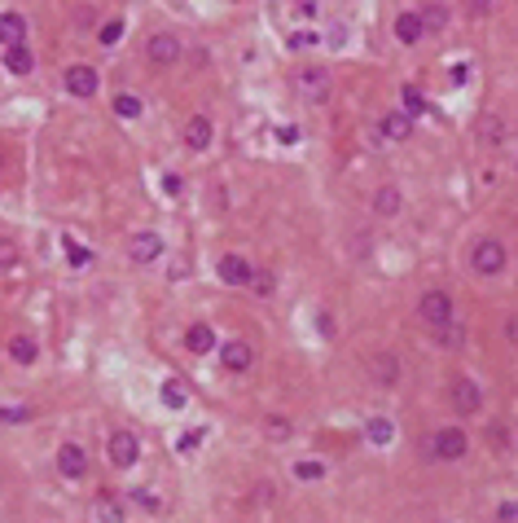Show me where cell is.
Here are the masks:
<instances>
[{
    "mask_svg": "<svg viewBox=\"0 0 518 523\" xmlns=\"http://www.w3.org/2000/svg\"><path fill=\"white\" fill-rule=\"evenodd\" d=\"M57 470L66 480H79V475H88V449L75 444V440H66V444L57 449Z\"/></svg>",
    "mask_w": 518,
    "mask_h": 523,
    "instance_id": "cell-6",
    "label": "cell"
},
{
    "mask_svg": "<svg viewBox=\"0 0 518 523\" xmlns=\"http://www.w3.org/2000/svg\"><path fill=\"white\" fill-rule=\"evenodd\" d=\"M483 137H488L492 145H496L500 137H505V128H500V119H496V114H488V119H483Z\"/></svg>",
    "mask_w": 518,
    "mask_h": 523,
    "instance_id": "cell-33",
    "label": "cell"
},
{
    "mask_svg": "<svg viewBox=\"0 0 518 523\" xmlns=\"http://www.w3.org/2000/svg\"><path fill=\"white\" fill-rule=\"evenodd\" d=\"M0 255H5V273L18 264V255H13V242H5V247H0Z\"/></svg>",
    "mask_w": 518,
    "mask_h": 523,
    "instance_id": "cell-41",
    "label": "cell"
},
{
    "mask_svg": "<svg viewBox=\"0 0 518 523\" xmlns=\"http://www.w3.org/2000/svg\"><path fill=\"white\" fill-rule=\"evenodd\" d=\"M163 189L176 198V193H180V176H176V172H167V176H163Z\"/></svg>",
    "mask_w": 518,
    "mask_h": 523,
    "instance_id": "cell-39",
    "label": "cell"
},
{
    "mask_svg": "<svg viewBox=\"0 0 518 523\" xmlns=\"http://www.w3.org/2000/svg\"><path fill=\"white\" fill-rule=\"evenodd\" d=\"M294 13H299V18H316V13H321V5H312V0H304V5H299Z\"/></svg>",
    "mask_w": 518,
    "mask_h": 523,
    "instance_id": "cell-40",
    "label": "cell"
},
{
    "mask_svg": "<svg viewBox=\"0 0 518 523\" xmlns=\"http://www.w3.org/2000/svg\"><path fill=\"white\" fill-rule=\"evenodd\" d=\"M264 431H268V440H277V444H281V440H290V435H294L290 418H281V414H268V418H264Z\"/></svg>",
    "mask_w": 518,
    "mask_h": 523,
    "instance_id": "cell-25",
    "label": "cell"
},
{
    "mask_svg": "<svg viewBox=\"0 0 518 523\" xmlns=\"http://www.w3.org/2000/svg\"><path fill=\"white\" fill-rule=\"evenodd\" d=\"M409 133H413V114H409V110H391V114H382V137L404 141Z\"/></svg>",
    "mask_w": 518,
    "mask_h": 523,
    "instance_id": "cell-16",
    "label": "cell"
},
{
    "mask_svg": "<svg viewBox=\"0 0 518 523\" xmlns=\"http://www.w3.org/2000/svg\"><path fill=\"white\" fill-rule=\"evenodd\" d=\"M294 475H299V480H321L325 466L316 462V457H308V462H294Z\"/></svg>",
    "mask_w": 518,
    "mask_h": 523,
    "instance_id": "cell-30",
    "label": "cell"
},
{
    "mask_svg": "<svg viewBox=\"0 0 518 523\" xmlns=\"http://www.w3.org/2000/svg\"><path fill=\"white\" fill-rule=\"evenodd\" d=\"M62 247H66V255H71V264L75 269H83V264H93V251H83L75 238H62Z\"/></svg>",
    "mask_w": 518,
    "mask_h": 523,
    "instance_id": "cell-28",
    "label": "cell"
},
{
    "mask_svg": "<svg viewBox=\"0 0 518 523\" xmlns=\"http://www.w3.org/2000/svg\"><path fill=\"white\" fill-rule=\"evenodd\" d=\"M185 348H189L193 356L211 352V348H215V330H211V325H189V334H185Z\"/></svg>",
    "mask_w": 518,
    "mask_h": 523,
    "instance_id": "cell-20",
    "label": "cell"
},
{
    "mask_svg": "<svg viewBox=\"0 0 518 523\" xmlns=\"http://www.w3.org/2000/svg\"><path fill=\"white\" fill-rule=\"evenodd\" d=\"M145 57L154 62V67H172V62L180 57V40L172 36V31H158V36H149V44H145Z\"/></svg>",
    "mask_w": 518,
    "mask_h": 523,
    "instance_id": "cell-8",
    "label": "cell"
},
{
    "mask_svg": "<svg viewBox=\"0 0 518 523\" xmlns=\"http://www.w3.org/2000/svg\"><path fill=\"white\" fill-rule=\"evenodd\" d=\"M364 435H369L378 449H387L391 440H395V422H391V418H382V414H374L369 422H364Z\"/></svg>",
    "mask_w": 518,
    "mask_h": 523,
    "instance_id": "cell-18",
    "label": "cell"
},
{
    "mask_svg": "<svg viewBox=\"0 0 518 523\" xmlns=\"http://www.w3.org/2000/svg\"><path fill=\"white\" fill-rule=\"evenodd\" d=\"M158 396H163L167 409H185V405H189V391H185V383H180V379H163Z\"/></svg>",
    "mask_w": 518,
    "mask_h": 523,
    "instance_id": "cell-21",
    "label": "cell"
},
{
    "mask_svg": "<svg viewBox=\"0 0 518 523\" xmlns=\"http://www.w3.org/2000/svg\"><path fill=\"white\" fill-rule=\"evenodd\" d=\"M465 449H470V440H465L461 427H439L430 435V457H439V462H461Z\"/></svg>",
    "mask_w": 518,
    "mask_h": 523,
    "instance_id": "cell-3",
    "label": "cell"
},
{
    "mask_svg": "<svg viewBox=\"0 0 518 523\" xmlns=\"http://www.w3.org/2000/svg\"><path fill=\"white\" fill-rule=\"evenodd\" d=\"M496 519H500V523H518V501H500Z\"/></svg>",
    "mask_w": 518,
    "mask_h": 523,
    "instance_id": "cell-34",
    "label": "cell"
},
{
    "mask_svg": "<svg viewBox=\"0 0 518 523\" xmlns=\"http://www.w3.org/2000/svg\"><path fill=\"white\" fill-rule=\"evenodd\" d=\"M185 145L193 154H203L211 145V119H207V114H193V119L185 123Z\"/></svg>",
    "mask_w": 518,
    "mask_h": 523,
    "instance_id": "cell-14",
    "label": "cell"
},
{
    "mask_svg": "<svg viewBox=\"0 0 518 523\" xmlns=\"http://www.w3.org/2000/svg\"><path fill=\"white\" fill-rule=\"evenodd\" d=\"M0 36H5V48H18L22 36H27V18L13 13V9H5V13H0Z\"/></svg>",
    "mask_w": 518,
    "mask_h": 523,
    "instance_id": "cell-15",
    "label": "cell"
},
{
    "mask_svg": "<svg viewBox=\"0 0 518 523\" xmlns=\"http://www.w3.org/2000/svg\"><path fill=\"white\" fill-rule=\"evenodd\" d=\"M203 444V431H185V440H180V453H189V449H198Z\"/></svg>",
    "mask_w": 518,
    "mask_h": 523,
    "instance_id": "cell-37",
    "label": "cell"
},
{
    "mask_svg": "<svg viewBox=\"0 0 518 523\" xmlns=\"http://www.w3.org/2000/svg\"><path fill=\"white\" fill-rule=\"evenodd\" d=\"M22 418H27L22 405H5V422H9V427H13V422H22Z\"/></svg>",
    "mask_w": 518,
    "mask_h": 523,
    "instance_id": "cell-38",
    "label": "cell"
},
{
    "mask_svg": "<svg viewBox=\"0 0 518 523\" xmlns=\"http://www.w3.org/2000/svg\"><path fill=\"white\" fill-rule=\"evenodd\" d=\"M448 400H453V409H457V414L470 418L479 405H483V391H479L475 379H453V383H448Z\"/></svg>",
    "mask_w": 518,
    "mask_h": 523,
    "instance_id": "cell-4",
    "label": "cell"
},
{
    "mask_svg": "<svg viewBox=\"0 0 518 523\" xmlns=\"http://www.w3.org/2000/svg\"><path fill=\"white\" fill-rule=\"evenodd\" d=\"M119 40H123V22L110 18V22L102 27V44H119Z\"/></svg>",
    "mask_w": 518,
    "mask_h": 523,
    "instance_id": "cell-32",
    "label": "cell"
},
{
    "mask_svg": "<svg viewBox=\"0 0 518 523\" xmlns=\"http://www.w3.org/2000/svg\"><path fill=\"white\" fill-rule=\"evenodd\" d=\"M5 67L13 71V75H31V53H27V44H18V48H5Z\"/></svg>",
    "mask_w": 518,
    "mask_h": 523,
    "instance_id": "cell-22",
    "label": "cell"
},
{
    "mask_svg": "<svg viewBox=\"0 0 518 523\" xmlns=\"http://www.w3.org/2000/svg\"><path fill=\"white\" fill-rule=\"evenodd\" d=\"M273 286H277V282H273V273H255V282H250V290H255L259 299H268V295H273Z\"/></svg>",
    "mask_w": 518,
    "mask_h": 523,
    "instance_id": "cell-31",
    "label": "cell"
},
{
    "mask_svg": "<svg viewBox=\"0 0 518 523\" xmlns=\"http://www.w3.org/2000/svg\"><path fill=\"white\" fill-rule=\"evenodd\" d=\"M158 255H163V238H158V233L141 229V233L128 238V259H137V264H154Z\"/></svg>",
    "mask_w": 518,
    "mask_h": 523,
    "instance_id": "cell-7",
    "label": "cell"
},
{
    "mask_svg": "<svg viewBox=\"0 0 518 523\" xmlns=\"http://www.w3.org/2000/svg\"><path fill=\"white\" fill-rule=\"evenodd\" d=\"M422 36H426V27H422V18H417V9L395 13V40L400 44H417Z\"/></svg>",
    "mask_w": 518,
    "mask_h": 523,
    "instance_id": "cell-13",
    "label": "cell"
},
{
    "mask_svg": "<svg viewBox=\"0 0 518 523\" xmlns=\"http://www.w3.org/2000/svg\"><path fill=\"white\" fill-rule=\"evenodd\" d=\"M500 334H505L510 343H518V313H514V317H505V325H500Z\"/></svg>",
    "mask_w": 518,
    "mask_h": 523,
    "instance_id": "cell-36",
    "label": "cell"
},
{
    "mask_svg": "<svg viewBox=\"0 0 518 523\" xmlns=\"http://www.w3.org/2000/svg\"><path fill=\"white\" fill-rule=\"evenodd\" d=\"M97 523H128V510L119 501H102L97 505Z\"/></svg>",
    "mask_w": 518,
    "mask_h": 523,
    "instance_id": "cell-27",
    "label": "cell"
},
{
    "mask_svg": "<svg viewBox=\"0 0 518 523\" xmlns=\"http://www.w3.org/2000/svg\"><path fill=\"white\" fill-rule=\"evenodd\" d=\"M369 374H374V383L391 387V383L400 379V361H395L391 352H382V356H374V361H369Z\"/></svg>",
    "mask_w": 518,
    "mask_h": 523,
    "instance_id": "cell-17",
    "label": "cell"
},
{
    "mask_svg": "<svg viewBox=\"0 0 518 523\" xmlns=\"http://www.w3.org/2000/svg\"><path fill=\"white\" fill-rule=\"evenodd\" d=\"M299 93L312 97V102H325L329 97V75L321 67H308V71H299Z\"/></svg>",
    "mask_w": 518,
    "mask_h": 523,
    "instance_id": "cell-12",
    "label": "cell"
},
{
    "mask_svg": "<svg viewBox=\"0 0 518 523\" xmlns=\"http://www.w3.org/2000/svg\"><path fill=\"white\" fill-rule=\"evenodd\" d=\"M417 313H422V321L439 334V330L453 325V295H448V290H426L422 304H417Z\"/></svg>",
    "mask_w": 518,
    "mask_h": 523,
    "instance_id": "cell-2",
    "label": "cell"
},
{
    "mask_svg": "<svg viewBox=\"0 0 518 523\" xmlns=\"http://www.w3.org/2000/svg\"><path fill=\"white\" fill-rule=\"evenodd\" d=\"M277 141H286V145H294V141H299V133H294V128L286 123V128H277Z\"/></svg>",
    "mask_w": 518,
    "mask_h": 523,
    "instance_id": "cell-42",
    "label": "cell"
},
{
    "mask_svg": "<svg viewBox=\"0 0 518 523\" xmlns=\"http://www.w3.org/2000/svg\"><path fill=\"white\" fill-rule=\"evenodd\" d=\"M220 282H229V286H250V282H255V269H250V259L224 255V259H220Z\"/></svg>",
    "mask_w": 518,
    "mask_h": 523,
    "instance_id": "cell-11",
    "label": "cell"
},
{
    "mask_svg": "<svg viewBox=\"0 0 518 523\" xmlns=\"http://www.w3.org/2000/svg\"><path fill=\"white\" fill-rule=\"evenodd\" d=\"M137 501H141V505H145V510H158V505H163V501H158V497H154V493H137Z\"/></svg>",
    "mask_w": 518,
    "mask_h": 523,
    "instance_id": "cell-43",
    "label": "cell"
},
{
    "mask_svg": "<svg viewBox=\"0 0 518 523\" xmlns=\"http://www.w3.org/2000/svg\"><path fill=\"white\" fill-rule=\"evenodd\" d=\"M114 114H119V119H137V114H141V97L137 93H119V97H114Z\"/></svg>",
    "mask_w": 518,
    "mask_h": 523,
    "instance_id": "cell-26",
    "label": "cell"
},
{
    "mask_svg": "<svg viewBox=\"0 0 518 523\" xmlns=\"http://www.w3.org/2000/svg\"><path fill=\"white\" fill-rule=\"evenodd\" d=\"M417 18H422V27H426V31H444L448 9H444V5H422V9H417Z\"/></svg>",
    "mask_w": 518,
    "mask_h": 523,
    "instance_id": "cell-24",
    "label": "cell"
},
{
    "mask_svg": "<svg viewBox=\"0 0 518 523\" xmlns=\"http://www.w3.org/2000/svg\"><path fill=\"white\" fill-rule=\"evenodd\" d=\"M316 330H321L325 339H334V317L329 313H316Z\"/></svg>",
    "mask_w": 518,
    "mask_h": 523,
    "instance_id": "cell-35",
    "label": "cell"
},
{
    "mask_svg": "<svg viewBox=\"0 0 518 523\" xmlns=\"http://www.w3.org/2000/svg\"><path fill=\"white\" fill-rule=\"evenodd\" d=\"M220 365L229 374H246L250 365H255V348L242 343V339H229V343H220Z\"/></svg>",
    "mask_w": 518,
    "mask_h": 523,
    "instance_id": "cell-5",
    "label": "cell"
},
{
    "mask_svg": "<svg viewBox=\"0 0 518 523\" xmlns=\"http://www.w3.org/2000/svg\"><path fill=\"white\" fill-rule=\"evenodd\" d=\"M9 356H13V361H18V365H31V361H36V339L18 334V339L9 343Z\"/></svg>",
    "mask_w": 518,
    "mask_h": 523,
    "instance_id": "cell-23",
    "label": "cell"
},
{
    "mask_svg": "<svg viewBox=\"0 0 518 523\" xmlns=\"http://www.w3.org/2000/svg\"><path fill=\"white\" fill-rule=\"evenodd\" d=\"M400 207H404V193H400L395 185H382V189L374 193V211H378V216H395Z\"/></svg>",
    "mask_w": 518,
    "mask_h": 523,
    "instance_id": "cell-19",
    "label": "cell"
},
{
    "mask_svg": "<svg viewBox=\"0 0 518 523\" xmlns=\"http://www.w3.org/2000/svg\"><path fill=\"white\" fill-rule=\"evenodd\" d=\"M62 84H66V93L71 97H93L97 93V71L93 67H66V75H62Z\"/></svg>",
    "mask_w": 518,
    "mask_h": 523,
    "instance_id": "cell-10",
    "label": "cell"
},
{
    "mask_svg": "<svg viewBox=\"0 0 518 523\" xmlns=\"http://www.w3.org/2000/svg\"><path fill=\"white\" fill-rule=\"evenodd\" d=\"M505 259H510V251H505V242H496V238H479L470 247V269L483 273V277H496L505 269Z\"/></svg>",
    "mask_w": 518,
    "mask_h": 523,
    "instance_id": "cell-1",
    "label": "cell"
},
{
    "mask_svg": "<svg viewBox=\"0 0 518 523\" xmlns=\"http://www.w3.org/2000/svg\"><path fill=\"white\" fill-rule=\"evenodd\" d=\"M400 102H404V110H409V114H417V110L426 106V102H422V88H417V84H404V93H400Z\"/></svg>",
    "mask_w": 518,
    "mask_h": 523,
    "instance_id": "cell-29",
    "label": "cell"
},
{
    "mask_svg": "<svg viewBox=\"0 0 518 523\" xmlns=\"http://www.w3.org/2000/svg\"><path fill=\"white\" fill-rule=\"evenodd\" d=\"M137 457H141V444H137V435L132 431H114L110 435V462L114 466H137Z\"/></svg>",
    "mask_w": 518,
    "mask_h": 523,
    "instance_id": "cell-9",
    "label": "cell"
}]
</instances>
